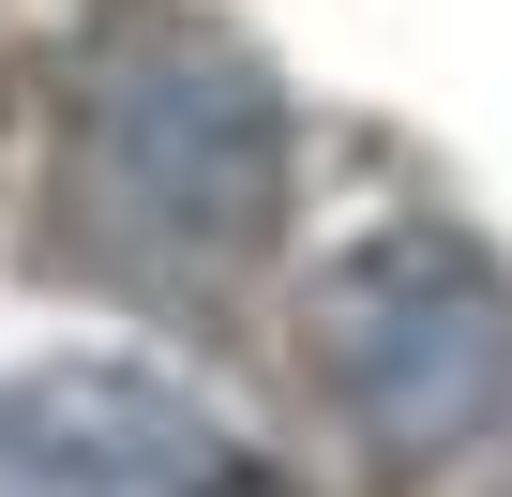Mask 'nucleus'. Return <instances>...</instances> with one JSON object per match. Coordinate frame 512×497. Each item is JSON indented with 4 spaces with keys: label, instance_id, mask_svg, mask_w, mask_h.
I'll use <instances>...</instances> for the list:
<instances>
[{
    "label": "nucleus",
    "instance_id": "obj_1",
    "mask_svg": "<svg viewBox=\"0 0 512 497\" xmlns=\"http://www.w3.org/2000/svg\"><path fill=\"white\" fill-rule=\"evenodd\" d=\"M76 226L136 287H241L287 241V106L226 31H136L76 106Z\"/></svg>",
    "mask_w": 512,
    "mask_h": 497
},
{
    "label": "nucleus",
    "instance_id": "obj_2",
    "mask_svg": "<svg viewBox=\"0 0 512 497\" xmlns=\"http://www.w3.org/2000/svg\"><path fill=\"white\" fill-rule=\"evenodd\" d=\"M332 407L392 452V467H452L512 422V272L452 226H377L317 272L302 302Z\"/></svg>",
    "mask_w": 512,
    "mask_h": 497
},
{
    "label": "nucleus",
    "instance_id": "obj_3",
    "mask_svg": "<svg viewBox=\"0 0 512 497\" xmlns=\"http://www.w3.org/2000/svg\"><path fill=\"white\" fill-rule=\"evenodd\" d=\"M0 497H272L256 467L181 377L121 362V347H61L0 377Z\"/></svg>",
    "mask_w": 512,
    "mask_h": 497
}]
</instances>
